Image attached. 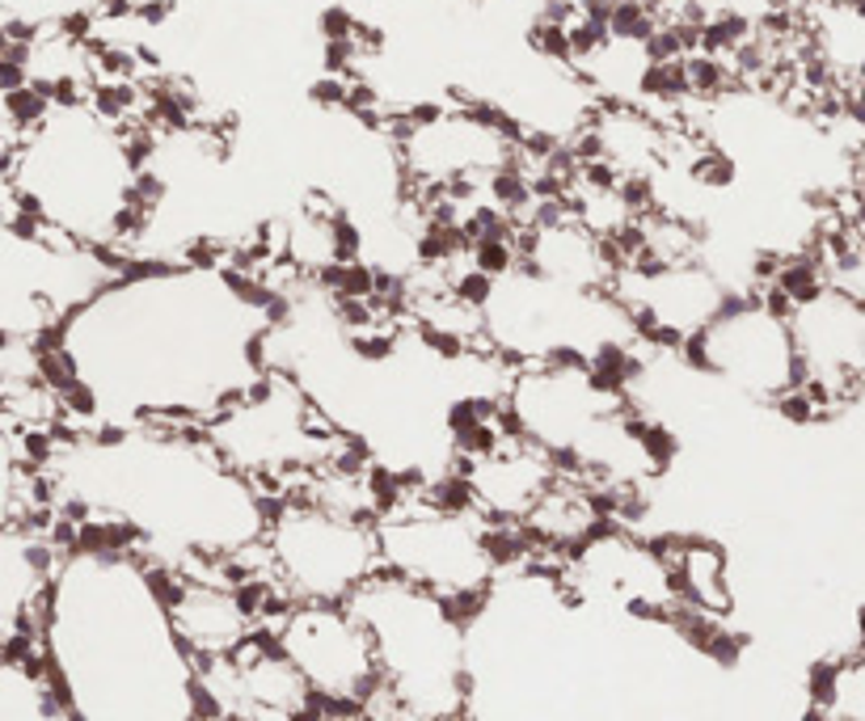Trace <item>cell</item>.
<instances>
[{
  "label": "cell",
  "mask_w": 865,
  "mask_h": 721,
  "mask_svg": "<svg viewBox=\"0 0 865 721\" xmlns=\"http://www.w3.org/2000/svg\"><path fill=\"white\" fill-rule=\"evenodd\" d=\"M266 544L288 578V591L309 599H338L363 582L376 562V536L359 519L321 506H288L271 524Z\"/></svg>",
  "instance_id": "1"
},
{
  "label": "cell",
  "mask_w": 865,
  "mask_h": 721,
  "mask_svg": "<svg viewBox=\"0 0 865 721\" xmlns=\"http://www.w3.org/2000/svg\"><path fill=\"white\" fill-rule=\"evenodd\" d=\"M381 549L397 569H406L418 582L440 587V596L460 587H485L490 562L481 553V532L465 519L427 515V519H385Z\"/></svg>",
  "instance_id": "2"
},
{
  "label": "cell",
  "mask_w": 865,
  "mask_h": 721,
  "mask_svg": "<svg viewBox=\"0 0 865 721\" xmlns=\"http://www.w3.org/2000/svg\"><path fill=\"white\" fill-rule=\"evenodd\" d=\"M680 574L688 582V603L706 608V612H731V591H726V562L722 549L706 544V540H688L680 553Z\"/></svg>",
  "instance_id": "3"
},
{
  "label": "cell",
  "mask_w": 865,
  "mask_h": 721,
  "mask_svg": "<svg viewBox=\"0 0 865 721\" xmlns=\"http://www.w3.org/2000/svg\"><path fill=\"white\" fill-rule=\"evenodd\" d=\"M663 22H659V13L654 9H646L641 0H621L616 4V13H612L609 22V34L612 43H629V47H641L650 34L659 31Z\"/></svg>",
  "instance_id": "4"
},
{
  "label": "cell",
  "mask_w": 865,
  "mask_h": 721,
  "mask_svg": "<svg viewBox=\"0 0 865 721\" xmlns=\"http://www.w3.org/2000/svg\"><path fill=\"white\" fill-rule=\"evenodd\" d=\"M684 68H688V85H693V97H722L731 85H735V72H731V63L713 60V56H688L684 60Z\"/></svg>",
  "instance_id": "5"
},
{
  "label": "cell",
  "mask_w": 865,
  "mask_h": 721,
  "mask_svg": "<svg viewBox=\"0 0 865 721\" xmlns=\"http://www.w3.org/2000/svg\"><path fill=\"white\" fill-rule=\"evenodd\" d=\"M51 97L38 94L34 85H26V89H17V94H4V123L22 127L26 135H34L38 127L47 123V115H51Z\"/></svg>",
  "instance_id": "6"
},
{
  "label": "cell",
  "mask_w": 865,
  "mask_h": 721,
  "mask_svg": "<svg viewBox=\"0 0 865 721\" xmlns=\"http://www.w3.org/2000/svg\"><path fill=\"white\" fill-rule=\"evenodd\" d=\"M448 291L465 304V309H490V300H494V279L485 275V271H478L473 262L469 266H460V271H452L448 266Z\"/></svg>",
  "instance_id": "7"
},
{
  "label": "cell",
  "mask_w": 865,
  "mask_h": 721,
  "mask_svg": "<svg viewBox=\"0 0 865 721\" xmlns=\"http://www.w3.org/2000/svg\"><path fill=\"white\" fill-rule=\"evenodd\" d=\"M688 173H693V182H697V187L726 190V187H735L738 165H735V157H726L722 148H701L697 157L688 160Z\"/></svg>",
  "instance_id": "8"
},
{
  "label": "cell",
  "mask_w": 865,
  "mask_h": 721,
  "mask_svg": "<svg viewBox=\"0 0 865 721\" xmlns=\"http://www.w3.org/2000/svg\"><path fill=\"white\" fill-rule=\"evenodd\" d=\"M528 47H532L541 60L575 63V51H570V26H557V22L537 17V22L528 26Z\"/></svg>",
  "instance_id": "9"
},
{
  "label": "cell",
  "mask_w": 865,
  "mask_h": 721,
  "mask_svg": "<svg viewBox=\"0 0 865 721\" xmlns=\"http://www.w3.org/2000/svg\"><path fill=\"white\" fill-rule=\"evenodd\" d=\"M469 262L485 271L490 279H507L512 271H519V250H515V241H478Z\"/></svg>",
  "instance_id": "10"
},
{
  "label": "cell",
  "mask_w": 865,
  "mask_h": 721,
  "mask_svg": "<svg viewBox=\"0 0 865 721\" xmlns=\"http://www.w3.org/2000/svg\"><path fill=\"white\" fill-rule=\"evenodd\" d=\"M840 684H844V662H810V671H806L810 705H824V709L840 705Z\"/></svg>",
  "instance_id": "11"
},
{
  "label": "cell",
  "mask_w": 865,
  "mask_h": 721,
  "mask_svg": "<svg viewBox=\"0 0 865 721\" xmlns=\"http://www.w3.org/2000/svg\"><path fill=\"white\" fill-rule=\"evenodd\" d=\"M485 599H490V591H485V587H460V591L440 596V612L448 616V625L465 628L469 621H478V616H481Z\"/></svg>",
  "instance_id": "12"
},
{
  "label": "cell",
  "mask_w": 865,
  "mask_h": 721,
  "mask_svg": "<svg viewBox=\"0 0 865 721\" xmlns=\"http://www.w3.org/2000/svg\"><path fill=\"white\" fill-rule=\"evenodd\" d=\"M60 409L68 418H97L101 413V393H97L94 380H72L60 393Z\"/></svg>",
  "instance_id": "13"
},
{
  "label": "cell",
  "mask_w": 865,
  "mask_h": 721,
  "mask_svg": "<svg viewBox=\"0 0 865 721\" xmlns=\"http://www.w3.org/2000/svg\"><path fill=\"white\" fill-rule=\"evenodd\" d=\"M329 245H334V262H359L363 253V232L351 216H338L329 224Z\"/></svg>",
  "instance_id": "14"
},
{
  "label": "cell",
  "mask_w": 865,
  "mask_h": 721,
  "mask_svg": "<svg viewBox=\"0 0 865 721\" xmlns=\"http://www.w3.org/2000/svg\"><path fill=\"white\" fill-rule=\"evenodd\" d=\"M317 31L325 43H351L355 31H359V22H355V13L347 4H329V9H321Z\"/></svg>",
  "instance_id": "15"
},
{
  "label": "cell",
  "mask_w": 865,
  "mask_h": 721,
  "mask_svg": "<svg viewBox=\"0 0 865 721\" xmlns=\"http://www.w3.org/2000/svg\"><path fill=\"white\" fill-rule=\"evenodd\" d=\"M347 97H351L347 76H321V81L309 85V101L321 106V110H347Z\"/></svg>",
  "instance_id": "16"
},
{
  "label": "cell",
  "mask_w": 865,
  "mask_h": 721,
  "mask_svg": "<svg viewBox=\"0 0 865 721\" xmlns=\"http://www.w3.org/2000/svg\"><path fill=\"white\" fill-rule=\"evenodd\" d=\"M187 266L191 271H225V250L216 237H191L187 241Z\"/></svg>",
  "instance_id": "17"
},
{
  "label": "cell",
  "mask_w": 865,
  "mask_h": 721,
  "mask_svg": "<svg viewBox=\"0 0 865 721\" xmlns=\"http://www.w3.org/2000/svg\"><path fill=\"white\" fill-rule=\"evenodd\" d=\"M355 63H359V47L351 43H325V51H321V68H325V76H355Z\"/></svg>",
  "instance_id": "18"
},
{
  "label": "cell",
  "mask_w": 865,
  "mask_h": 721,
  "mask_svg": "<svg viewBox=\"0 0 865 721\" xmlns=\"http://www.w3.org/2000/svg\"><path fill=\"white\" fill-rule=\"evenodd\" d=\"M743 646H747V637L743 633H718L713 637V646H709L706 654H709V662H718V666H735L738 659H743Z\"/></svg>",
  "instance_id": "19"
},
{
  "label": "cell",
  "mask_w": 865,
  "mask_h": 721,
  "mask_svg": "<svg viewBox=\"0 0 865 721\" xmlns=\"http://www.w3.org/2000/svg\"><path fill=\"white\" fill-rule=\"evenodd\" d=\"M173 9H178V0H140V4H135V17H140L144 26H165V22L173 17Z\"/></svg>",
  "instance_id": "20"
},
{
  "label": "cell",
  "mask_w": 865,
  "mask_h": 721,
  "mask_svg": "<svg viewBox=\"0 0 865 721\" xmlns=\"http://www.w3.org/2000/svg\"><path fill=\"white\" fill-rule=\"evenodd\" d=\"M284 721H325V713H321L313 700H304V705H300V709H291Z\"/></svg>",
  "instance_id": "21"
},
{
  "label": "cell",
  "mask_w": 865,
  "mask_h": 721,
  "mask_svg": "<svg viewBox=\"0 0 865 721\" xmlns=\"http://www.w3.org/2000/svg\"><path fill=\"white\" fill-rule=\"evenodd\" d=\"M237 721H266V718H237Z\"/></svg>",
  "instance_id": "22"
}]
</instances>
